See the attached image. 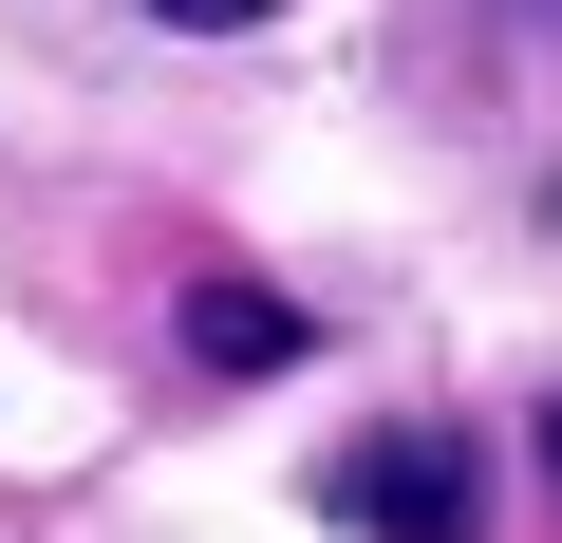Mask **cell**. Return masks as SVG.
I'll use <instances>...</instances> for the list:
<instances>
[{
  "mask_svg": "<svg viewBox=\"0 0 562 543\" xmlns=\"http://www.w3.org/2000/svg\"><path fill=\"white\" fill-rule=\"evenodd\" d=\"M319 506H338L357 543H487V468H469V431H375V450L319 468Z\"/></svg>",
  "mask_w": 562,
  "mask_h": 543,
  "instance_id": "cell-1",
  "label": "cell"
},
{
  "mask_svg": "<svg viewBox=\"0 0 562 543\" xmlns=\"http://www.w3.org/2000/svg\"><path fill=\"white\" fill-rule=\"evenodd\" d=\"M188 357H206V375H281V357H301V301H262V282H206V301H188Z\"/></svg>",
  "mask_w": 562,
  "mask_h": 543,
  "instance_id": "cell-2",
  "label": "cell"
},
{
  "mask_svg": "<svg viewBox=\"0 0 562 543\" xmlns=\"http://www.w3.org/2000/svg\"><path fill=\"white\" fill-rule=\"evenodd\" d=\"M150 20H188V38H244V20H262V0H150Z\"/></svg>",
  "mask_w": 562,
  "mask_h": 543,
  "instance_id": "cell-3",
  "label": "cell"
},
{
  "mask_svg": "<svg viewBox=\"0 0 562 543\" xmlns=\"http://www.w3.org/2000/svg\"><path fill=\"white\" fill-rule=\"evenodd\" d=\"M543 487H562V412H543Z\"/></svg>",
  "mask_w": 562,
  "mask_h": 543,
  "instance_id": "cell-4",
  "label": "cell"
},
{
  "mask_svg": "<svg viewBox=\"0 0 562 543\" xmlns=\"http://www.w3.org/2000/svg\"><path fill=\"white\" fill-rule=\"evenodd\" d=\"M525 20H562V0H525Z\"/></svg>",
  "mask_w": 562,
  "mask_h": 543,
  "instance_id": "cell-5",
  "label": "cell"
}]
</instances>
